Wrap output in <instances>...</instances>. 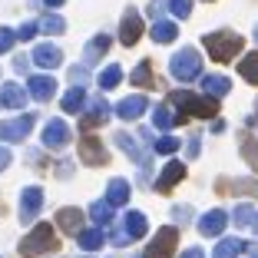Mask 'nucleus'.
Returning <instances> with one entry per match:
<instances>
[{
  "mask_svg": "<svg viewBox=\"0 0 258 258\" xmlns=\"http://www.w3.org/2000/svg\"><path fill=\"white\" fill-rule=\"evenodd\" d=\"M172 103H175V122H185L189 116H199V119H212L219 113V99L215 96H196L189 90H179L172 93Z\"/></svg>",
  "mask_w": 258,
  "mask_h": 258,
  "instance_id": "obj_1",
  "label": "nucleus"
},
{
  "mask_svg": "<svg viewBox=\"0 0 258 258\" xmlns=\"http://www.w3.org/2000/svg\"><path fill=\"white\" fill-rule=\"evenodd\" d=\"M205 50H209V56H212L215 63H228L232 56L242 53V37L232 33V30L209 33V37H205Z\"/></svg>",
  "mask_w": 258,
  "mask_h": 258,
  "instance_id": "obj_2",
  "label": "nucleus"
},
{
  "mask_svg": "<svg viewBox=\"0 0 258 258\" xmlns=\"http://www.w3.org/2000/svg\"><path fill=\"white\" fill-rule=\"evenodd\" d=\"M169 70H172V76L179 83L199 80V73H202V56H199V50H192V46H182V50L169 60Z\"/></svg>",
  "mask_w": 258,
  "mask_h": 258,
  "instance_id": "obj_3",
  "label": "nucleus"
},
{
  "mask_svg": "<svg viewBox=\"0 0 258 258\" xmlns=\"http://www.w3.org/2000/svg\"><path fill=\"white\" fill-rule=\"evenodd\" d=\"M43 251H56V235H53V225H37L27 238H20V255L27 258H37Z\"/></svg>",
  "mask_w": 258,
  "mask_h": 258,
  "instance_id": "obj_4",
  "label": "nucleus"
},
{
  "mask_svg": "<svg viewBox=\"0 0 258 258\" xmlns=\"http://www.w3.org/2000/svg\"><path fill=\"white\" fill-rule=\"evenodd\" d=\"M146 228H149V222H146L143 212H129L126 219H122V225L113 232V245H116V248H122V245L136 242V238L146 235Z\"/></svg>",
  "mask_w": 258,
  "mask_h": 258,
  "instance_id": "obj_5",
  "label": "nucleus"
},
{
  "mask_svg": "<svg viewBox=\"0 0 258 258\" xmlns=\"http://www.w3.org/2000/svg\"><path fill=\"white\" fill-rule=\"evenodd\" d=\"M175 245H179V228L166 225V228H159V232L152 235V242H149V248H146L143 258H172Z\"/></svg>",
  "mask_w": 258,
  "mask_h": 258,
  "instance_id": "obj_6",
  "label": "nucleus"
},
{
  "mask_svg": "<svg viewBox=\"0 0 258 258\" xmlns=\"http://www.w3.org/2000/svg\"><path fill=\"white\" fill-rule=\"evenodd\" d=\"M33 119H37L33 113H20L17 119H4L0 122V139H4V143H20V139H27L30 129H33Z\"/></svg>",
  "mask_w": 258,
  "mask_h": 258,
  "instance_id": "obj_7",
  "label": "nucleus"
},
{
  "mask_svg": "<svg viewBox=\"0 0 258 258\" xmlns=\"http://www.w3.org/2000/svg\"><path fill=\"white\" fill-rule=\"evenodd\" d=\"M139 37H143V20H139V14L133 7H126V17L119 23V40H122V46H136Z\"/></svg>",
  "mask_w": 258,
  "mask_h": 258,
  "instance_id": "obj_8",
  "label": "nucleus"
},
{
  "mask_svg": "<svg viewBox=\"0 0 258 258\" xmlns=\"http://www.w3.org/2000/svg\"><path fill=\"white\" fill-rule=\"evenodd\" d=\"M80 159L86 162V166H106L109 162V152L103 149V143L93 136H83V143H80Z\"/></svg>",
  "mask_w": 258,
  "mask_h": 258,
  "instance_id": "obj_9",
  "label": "nucleus"
},
{
  "mask_svg": "<svg viewBox=\"0 0 258 258\" xmlns=\"http://www.w3.org/2000/svg\"><path fill=\"white\" fill-rule=\"evenodd\" d=\"M40 139H43L46 149H60V146L70 143V126L63 119H50L43 126V136H40Z\"/></svg>",
  "mask_w": 258,
  "mask_h": 258,
  "instance_id": "obj_10",
  "label": "nucleus"
},
{
  "mask_svg": "<svg viewBox=\"0 0 258 258\" xmlns=\"http://www.w3.org/2000/svg\"><path fill=\"white\" fill-rule=\"evenodd\" d=\"M40 205H43V192L37 189V185H30V189L20 192V222H33L40 212Z\"/></svg>",
  "mask_w": 258,
  "mask_h": 258,
  "instance_id": "obj_11",
  "label": "nucleus"
},
{
  "mask_svg": "<svg viewBox=\"0 0 258 258\" xmlns=\"http://www.w3.org/2000/svg\"><path fill=\"white\" fill-rule=\"evenodd\" d=\"M27 93H30L33 99H40V103H46V99L56 93V80L50 73H40V76H30V83H27Z\"/></svg>",
  "mask_w": 258,
  "mask_h": 258,
  "instance_id": "obj_12",
  "label": "nucleus"
},
{
  "mask_svg": "<svg viewBox=\"0 0 258 258\" xmlns=\"http://www.w3.org/2000/svg\"><path fill=\"white\" fill-rule=\"evenodd\" d=\"M225 222H228V215L222 212V209H212V212H205L202 219H199V232H202L205 238H215V235H222Z\"/></svg>",
  "mask_w": 258,
  "mask_h": 258,
  "instance_id": "obj_13",
  "label": "nucleus"
},
{
  "mask_svg": "<svg viewBox=\"0 0 258 258\" xmlns=\"http://www.w3.org/2000/svg\"><path fill=\"white\" fill-rule=\"evenodd\" d=\"M106 119H109V103L103 96H96V99H93V106H90V113L80 119V126H83V129H96V126H103Z\"/></svg>",
  "mask_w": 258,
  "mask_h": 258,
  "instance_id": "obj_14",
  "label": "nucleus"
},
{
  "mask_svg": "<svg viewBox=\"0 0 258 258\" xmlns=\"http://www.w3.org/2000/svg\"><path fill=\"white\" fill-rule=\"evenodd\" d=\"M116 146H119V149L126 152L129 159H136L143 169H149V152H146V149H139L133 136H126V133H116Z\"/></svg>",
  "mask_w": 258,
  "mask_h": 258,
  "instance_id": "obj_15",
  "label": "nucleus"
},
{
  "mask_svg": "<svg viewBox=\"0 0 258 258\" xmlns=\"http://www.w3.org/2000/svg\"><path fill=\"white\" fill-rule=\"evenodd\" d=\"M33 63H37V67H46V70L60 67V63H63L60 46H53V43H40L37 50H33Z\"/></svg>",
  "mask_w": 258,
  "mask_h": 258,
  "instance_id": "obj_16",
  "label": "nucleus"
},
{
  "mask_svg": "<svg viewBox=\"0 0 258 258\" xmlns=\"http://www.w3.org/2000/svg\"><path fill=\"white\" fill-rule=\"evenodd\" d=\"M27 96H30V93L20 90L17 83H4L0 86V103H4L7 109H23L27 106Z\"/></svg>",
  "mask_w": 258,
  "mask_h": 258,
  "instance_id": "obj_17",
  "label": "nucleus"
},
{
  "mask_svg": "<svg viewBox=\"0 0 258 258\" xmlns=\"http://www.w3.org/2000/svg\"><path fill=\"white\" fill-rule=\"evenodd\" d=\"M146 109H149V99L146 96H126L119 106H116V113H119V119H139Z\"/></svg>",
  "mask_w": 258,
  "mask_h": 258,
  "instance_id": "obj_18",
  "label": "nucleus"
},
{
  "mask_svg": "<svg viewBox=\"0 0 258 258\" xmlns=\"http://www.w3.org/2000/svg\"><path fill=\"white\" fill-rule=\"evenodd\" d=\"M182 179H185V166H182V162H175V159H172L166 169H162V175L156 179V189H159V192H169L175 182H182Z\"/></svg>",
  "mask_w": 258,
  "mask_h": 258,
  "instance_id": "obj_19",
  "label": "nucleus"
},
{
  "mask_svg": "<svg viewBox=\"0 0 258 258\" xmlns=\"http://www.w3.org/2000/svg\"><path fill=\"white\" fill-rule=\"evenodd\" d=\"M56 225H60L67 235H76V232L83 228V212H80V209H60V212H56Z\"/></svg>",
  "mask_w": 258,
  "mask_h": 258,
  "instance_id": "obj_20",
  "label": "nucleus"
},
{
  "mask_svg": "<svg viewBox=\"0 0 258 258\" xmlns=\"http://www.w3.org/2000/svg\"><path fill=\"white\" fill-rule=\"evenodd\" d=\"M129 196H133V185L126 182V179H113V182H109V189H106V202L113 205H126L129 202Z\"/></svg>",
  "mask_w": 258,
  "mask_h": 258,
  "instance_id": "obj_21",
  "label": "nucleus"
},
{
  "mask_svg": "<svg viewBox=\"0 0 258 258\" xmlns=\"http://www.w3.org/2000/svg\"><path fill=\"white\" fill-rule=\"evenodd\" d=\"M202 93L222 99L225 93H232V80L228 76H202Z\"/></svg>",
  "mask_w": 258,
  "mask_h": 258,
  "instance_id": "obj_22",
  "label": "nucleus"
},
{
  "mask_svg": "<svg viewBox=\"0 0 258 258\" xmlns=\"http://www.w3.org/2000/svg\"><path fill=\"white\" fill-rule=\"evenodd\" d=\"M106 50H109V37H106V33H99V37H93L90 43H86V53H83L86 67H93V63H96L99 56H106Z\"/></svg>",
  "mask_w": 258,
  "mask_h": 258,
  "instance_id": "obj_23",
  "label": "nucleus"
},
{
  "mask_svg": "<svg viewBox=\"0 0 258 258\" xmlns=\"http://www.w3.org/2000/svg\"><path fill=\"white\" fill-rule=\"evenodd\" d=\"M76 238H80V245H83L86 251H99V248H103V242H106L103 228H80Z\"/></svg>",
  "mask_w": 258,
  "mask_h": 258,
  "instance_id": "obj_24",
  "label": "nucleus"
},
{
  "mask_svg": "<svg viewBox=\"0 0 258 258\" xmlns=\"http://www.w3.org/2000/svg\"><path fill=\"white\" fill-rule=\"evenodd\" d=\"M242 251H245V242H242V238H222V242L215 245L212 258H238Z\"/></svg>",
  "mask_w": 258,
  "mask_h": 258,
  "instance_id": "obj_25",
  "label": "nucleus"
},
{
  "mask_svg": "<svg viewBox=\"0 0 258 258\" xmlns=\"http://www.w3.org/2000/svg\"><path fill=\"white\" fill-rule=\"evenodd\" d=\"M175 37H179V27H175V23H169V20L152 23V40H156V43H172Z\"/></svg>",
  "mask_w": 258,
  "mask_h": 258,
  "instance_id": "obj_26",
  "label": "nucleus"
},
{
  "mask_svg": "<svg viewBox=\"0 0 258 258\" xmlns=\"http://www.w3.org/2000/svg\"><path fill=\"white\" fill-rule=\"evenodd\" d=\"M90 219L96 222V225H109V222H113V205H109L106 199H96V202L90 205Z\"/></svg>",
  "mask_w": 258,
  "mask_h": 258,
  "instance_id": "obj_27",
  "label": "nucleus"
},
{
  "mask_svg": "<svg viewBox=\"0 0 258 258\" xmlns=\"http://www.w3.org/2000/svg\"><path fill=\"white\" fill-rule=\"evenodd\" d=\"M83 103H86L83 86H70V93L63 96V113H80V109H83Z\"/></svg>",
  "mask_w": 258,
  "mask_h": 258,
  "instance_id": "obj_28",
  "label": "nucleus"
},
{
  "mask_svg": "<svg viewBox=\"0 0 258 258\" xmlns=\"http://www.w3.org/2000/svg\"><path fill=\"white\" fill-rule=\"evenodd\" d=\"M238 73H242V80H248V83L258 86V53L242 56V63H238Z\"/></svg>",
  "mask_w": 258,
  "mask_h": 258,
  "instance_id": "obj_29",
  "label": "nucleus"
},
{
  "mask_svg": "<svg viewBox=\"0 0 258 258\" xmlns=\"http://www.w3.org/2000/svg\"><path fill=\"white\" fill-rule=\"evenodd\" d=\"M152 126L162 129V133H166V129H172L175 126V113L169 106H156V109H152Z\"/></svg>",
  "mask_w": 258,
  "mask_h": 258,
  "instance_id": "obj_30",
  "label": "nucleus"
},
{
  "mask_svg": "<svg viewBox=\"0 0 258 258\" xmlns=\"http://www.w3.org/2000/svg\"><path fill=\"white\" fill-rule=\"evenodd\" d=\"M40 30L50 33V37H56V33L67 30V20H63V17H56V14H46L43 20H40Z\"/></svg>",
  "mask_w": 258,
  "mask_h": 258,
  "instance_id": "obj_31",
  "label": "nucleus"
},
{
  "mask_svg": "<svg viewBox=\"0 0 258 258\" xmlns=\"http://www.w3.org/2000/svg\"><path fill=\"white\" fill-rule=\"evenodd\" d=\"M242 156H245V162L258 172V143L251 136H242Z\"/></svg>",
  "mask_w": 258,
  "mask_h": 258,
  "instance_id": "obj_32",
  "label": "nucleus"
},
{
  "mask_svg": "<svg viewBox=\"0 0 258 258\" xmlns=\"http://www.w3.org/2000/svg\"><path fill=\"white\" fill-rule=\"evenodd\" d=\"M129 80H133V83H136V86H152V67H149V63H139V67L136 70H133V73H129Z\"/></svg>",
  "mask_w": 258,
  "mask_h": 258,
  "instance_id": "obj_33",
  "label": "nucleus"
},
{
  "mask_svg": "<svg viewBox=\"0 0 258 258\" xmlns=\"http://www.w3.org/2000/svg\"><path fill=\"white\" fill-rule=\"evenodd\" d=\"M119 80H122V70L119 67H106L103 73H99V86H103V90H113Z\"/></svg>",
  "mask_w": 258,
  "mask_h": 258,
  "instance_id": "obj_34",
  "label": "nucleus"
},
{
  "mask_svg": "<svg viewBox=\"0 0 258 258\" xmlns=\"http://www.w3.org/2000/svg\"><path fill=\"white\" fill-rule=\"evenodd\" d=\"M232 192L235 196H258V179H235Z\"/></svg>",
  "mask_w": 258,
  "mask_h": 258,
  "instance_id": "obj_35",
  "label": "nucleus"
},
{
  "mask_svg": "<svg viewBox=\"0 0 258 258\" xmlns=\"http://www.w3.org/2000/svg\"><path fill=\"white\" fill-rule=\"evenodd\" d=\"M156 152H162V156H172L175 149H179V139H172V136H162V139H156V146H152Z\"/></svg>",
  "mask_w": 258,
  "mask_h": 258,
  "instance_id": "obj_36",
  "label": "nucleus"
},
{
  "mask_svg": "<svg viewBox=\"0 0 258 258\" xmlns=\"http://www.w3.org/2000/svg\"><path fill=\"white\" fill-rule=\"evenodd\" d=\"M169 10H172L179 20H185V17L192 14V0H169Z\"/></svg>",
  "mask_w": 258,
  "mask_h": 258,
  "instance_id": "obj_37",
  "label": "nucleus"
},
{
  "mask_svg": "<svg viewBox=\"0 0 258 258\" xmlns=\"http://www.w3.org/2000/svg\"><path fill=\"white\" fill-rule=\"evenodd\" d=\"M251 222H255L251 205H238V209H235V225H251Z\"/></svg>",
  "mask_w": 258,
  "mask_h": 258,
  "instance_id": "obj_38",
  "label": "nucleus"
},
{
  "mask_svg": "<svg viewBox=\"0 0 258 258\" xmlns=\"http://www.w3.org/2000/svg\"><path fill=\"white\" fill-rule=\"evenodd\" d=\"M14 43H17V33L7 30V27H0V53H7Z\"/></svg>",
  "mask_w": 258,
  "mask_h": 258,
  "instance_id": "obj_39",
  "label": "nucleus"
},
{
  "mask_svg": "<svg viewBox=\"0 0 258 258\" xmlns=\"http://www.w3.org/2000/svg\"><path fill=\"white\" fill-rule=\"evenodd\" d=\"M37 30H40L37 23H23V27H20V33H17V37H20V40H30V37H33V33H37Z\"/></svg>",
  "mask_w": 258,
  "mask_h": 258,
  "instance_id": "obj_40",
  "label": "nucleus"
},
{
  "mask_svg": "<svg viewBox=\"0 0 258 258\" xmlns=\"http://www.w3.org/2000/svg\"><path fill=\"white\" fill-rule=\"evenodd\" d=\"M185 156H189V159H196V156H199V136H192L189 143H185Z\"/></svg>",
  "mask_w": 258,
  "mask_h": 258,
  "instance_id": "obj_41",
  "label": "nucleus"
},
{
  "mask_svg": "<svg viewBox=\"0 0 258 258\" xmlns=\"http://www.w3.org/2000/svg\"><path fill=\"white\" fill-rule=\"evenodd\" d=\"M189 215H192V212L185 209V205H175V209H172V219H175V222H185Z\"/></svg>",
  "mask_w": 258,
  "mask_h": 258,
  "instance_id": "obj_42",
  "label": "nucleus"
},
{
  "mask_svg": "<svg viewBox=\"0 0 258 258\" xmlns=\"http://www.w3.org/2000/svg\"><path fill=\"white\" fill-rule=\"evenodd\" d=\"M162 7H166L162 0H149V17H156V20H159V17H162Z\"/></svg>",
  "mask_w": 258,
  "mask_h": 258,
  "instance_id": "obj_43",
  "label": "nucleus"
},
{
  "mask_svg": "<svg viewBox=\"0 0 258 258\" xmlns=\"http://www.w3.org/2000/svg\"><path fill=\"white\" fill-rule=\"evenodd\" d=\"M7 166H10V149H7V146H0V172H4Z\"/></svg>",
  "mask_w": 258,
  "mask_h": 258,
  "instance_id": "obj_44",
  "label": "nucleus"
},
{
  "mask_svg": "<svg viewBox=\"0 0 258 258\" xmlns=\"http://www.w3.org/2000/svg\"><path fill=\"white\" fill-rule=\"evenodd\" d=\"M179 258H205V251H202V248H185Z\"/></svg>",
  "mask_w": 258,
  "mask_h": 258,
  "instance_id": "obj_45",
  "label": "nucleus"
},
{
  "mask_svg": "<svg viewBox=\"0 0 258 258\" xmlns=\"http://www.w3.org/2000/svg\"><path fill=\"white\" fill-rule=\"evenodd\" d=\"M245 251H248V258H258V245H245Z\"/></svg>",
  "mask_w": 258,
  "mask_h": 258,
  "instance_id": "obj_46",
  "label": "nucleus"
},
{
  "mask_svg": "<svg viewBox=\"0 0 258 258\" xmlns=\"http://www.w3.org/2000/svg\"><path fill=\"white\" fill-rule=\"evenodd\" d=\"M43 4H46V7H60L63 0H43Z\"/></svg>",
  "mask_w": 258,
  "mask_h": 258,
  "instance_id": "obj_47",
  "label": "nucleus"
},
{
  "mask_svg": "<svg viewBox=\"0 0 258 258\" xmlns=\"http://www.w3.org/2000/svg\"><path fill=\"white\" fill-rule=\"evenodd\" d=\"M251 228H255V232H258V215H255V222H251Z\"/></svg>",
  "mask_w": 258,
  "mask_h": 258,
  "instance_id": "obj_48",
  "label": "nucleus"
},
{
  "mask_svg": "<svg viewBox=\"0 0 258 258\" xmlns=\"http://www.w3.org/2000/svg\"><path fill=\"white\" fill-rule=\"evenodd\" d=\"M255 43H258V23H255Z\"/></svg>",
  "mask_w": 258,
  "mask_h": 258,
  "instance_id": "obj_49",
  "label": "nucleus"
},
{
  "mask_svg": "<svg viewBox=\"0 0 258 258\" xmlns=\"http://www.w3.org/2000/svg\"><path fill=\"white\" fill-rule=\"evenodd\" d=\"M205 4H209V0H205Z\"/></svg>",
  "mask_w": 258,
  "mask_h": 258,
  "instance_id": "obj_50",
  "label": "nucleus"
}]
</instances>
